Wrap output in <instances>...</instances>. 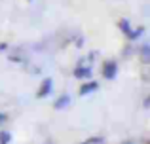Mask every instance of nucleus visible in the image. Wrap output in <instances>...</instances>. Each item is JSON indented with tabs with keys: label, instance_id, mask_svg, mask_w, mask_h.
<instances>
[{
	"label": "nucleus",
	"instance_id": "obj_9",
	"mask_svg": "<svg viewBox=\"0 0 150 144\" xmlns=\"http://www.w3.org/2000/svg\"><path fill=\"white\" fill-rule=\"evenodd\" d=\"M99 142H101V138H91V140H86L82 144H99Z\"/></svg>",
	"mask_w": 150,
	"mask_h": 144
},
{
	"label": "nucleus",
	"instance_id": "obj_3",
	"mask_svg": "<svg viewBox=\"0 0 150 144\" xmlns=\"http://www.w3.org/2000/svg\"><path fill=\"white\" fill-rule=\"evenodd\" d=\"M51 91V78H46L44 80V84H42V87H40V91H38V97H46L48 93Z\"/></svg>",
	"mask_w": 150,
	"mask_h": 144
},
{
	"label": "nucleus",
	"instance_id": "obj_1",
	"mask_svg": "<svg viewBox=\"0 0 150 144\" xmlns=\"http://www.w3.org/2000/svg\"><path fill=\"white\" fill-rule=\"evenodd\" d=\"M116 70H118V65L114 63V61H108V63L103 65V76L108 78V80H112V78L116 76Z\"/></svg>",
	"mask_w": 150,
	"mask_h": 144
},
{
	"label": "nucleus",
	"instance_id": "obj_7",
	"mask_svg": "<svg viewBox=\"0 0 150 144\" xmlns=\"http://www.w3.org/2000/svg\"><path fill=\"white\" fill-rule=\"evenodd\" d=\"M8 140H10V135H8L6 131H2V133H0V142H2V144H6Z\"/></svg>",
	"mask_w": 150,
	"mask_h": 144
},
{
	"label": "nucleus",
	"instance_id": "obj_4",
	"mask_svg": "<svg viewBox=\"0 0 150 144\" xmlns=\"http://www.w3.org/2000/svg\"><path fill=\"white\" fill-rule=\"evenodd\" d=\"M74 76H76V78H89V76H91V68L80 67V68H76V70H74Z\"/></svg>",
	"mask_w": 150,
	"mask_h": 144
},
{
	"label": "nucleus",
	"instance_id": "obj_8",
	"mask_svg": "<svg viewBox=\"0 0 150 144\" xmlns=\"http://www.w3.org/2000/svg\"><path fill=\"white\" fill-rule=\"evenodd\" d=\"M143 61H144V63L148 61V46H144V48H143Z\"/></svg>",
	"mask_w": 150,
	"mask_h": 144
},
{
	"label": "nucleus",
	"instance_id": "obj_10",
	"mask_svg": "<svg viewBox=\"0 0 150 144\" xmlns=\"http://www.w3.org/2000/svg\"><path fill=\"white\" fill-rule=\"evenodd\" d=\"M4 119H6V116H4V114H0V122H4Z\"/></svg>",
	"mask_w": 150,
	"mask_h": 144
},
{
	"label": "nucleus",
	"instance_id": "obj_2",
	"mask_svg": "<svg viewBox=\"0 0 150 144\" xmlns=\"http://www.w3.org/2000/svg\"><path fill=\"white\" fill-rule=\"evenodd\" d=\"M120 29L124 30L125 34H127L129 40H133V38H137V36L141 34V29H139V30H131V29H129V23L125 21V19H122V21H120Z\"/></svg>",
	"mask_w": 150,
	"mask_h": 144
},
{
	"label": "nucleus",
	"instance_id": "obj_5",
	"mask_svg": "<svg viewBox=\"0 0 150 144\" xmlns=\"http://www.w3.org/2000/svg\"><path fill=\"white\" fill-rule=\"evenodd\" d=\"M95 89H97V84H95V81H89V84H84V85H82V89H80V95H88V93L95 91Z\"/></svg>",
	"mask_w": 150,
	"mask_h": 144
},
{
	"label": "nucleus",
	"instance_id": "obj_6",
	"mask_svg": "<svg viewBox=\"0 0 150 144\" xmlns=\"http://www.w3.org/2000/svg\"><path fill=\"white\" fill-rule=\"evenodd\" d=\"M67 104H69V97L65 95V97H61V99H59L57 103H55V108H65Z\"/></svg>",
	"mask_w": 150,
	"mask_h": 144
}]
</instances>
